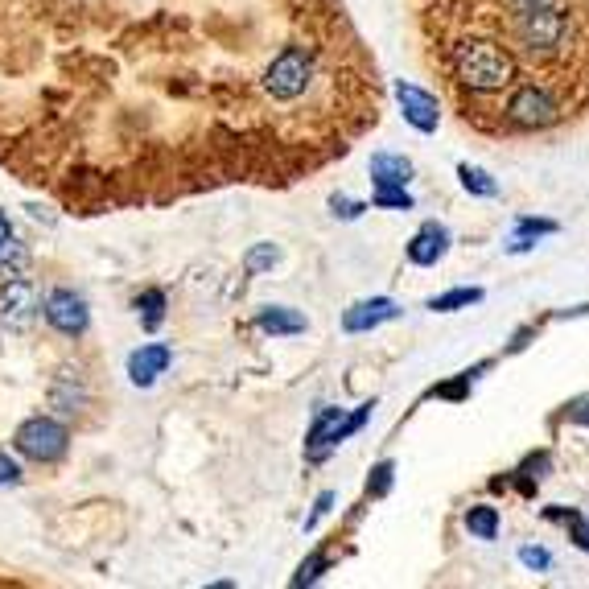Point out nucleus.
<instances>
[{
  "instance_id": "obj_20",
  "label": "nucleus",
  "mask_w": 589,
  "mask_h": 589,
  "mask_svg": "<svg viewBox=\"0 0 589 589\" xmlns=\"http://www.w3.org/2000/svg\"><path fill=\"white\" fill-rule=\"evenodd\" d=\"M375 206H384V211H412V194L404 186H375Z\"/></svg>"
},
{
  "instance_id": "obj_27",
  "label": "nucleus",
  "mask_w": 589,
  "mask_h": 589,
  "mask_svg": "<svg viewBox=\"0 0 589 589\" xmlns=\"http://www.w3.org/2000/svg\"><path fill=\"white\" fill-rule=\"evenodd\" d=\"M552 231H557V223H548V219H519L515 223V235H552Z\"/></svg>"
},
{
  "instance_id": "obj_21",
  "label": "nucleus",
  "mask_w": 589,
  "mask_h": 589,
  "mask_svg": "<svg viewBox=\"0 0 589 589\" xmlns=\"http://www.w3.org/2000/svg\"><path fill=\"white\" fill-rule=\"evenodd\" d=\"M248 272H268V268H276L281 264V248H272V244H256L252 252H248Z\"/></svg>"
},
{
  "instance_id": "obj_30",
  "label": "nucleus",
  "mask_w": 589,
  "mask_h": 589,
  "mask_svg": "<svg viewBox=\"0 0 589 589\" xmlns=\"http://www.w3.org/2000/svg\"><path fill=\"white\" fill-rule=\"evenodd\" d=\"M573 421H581V425H589V404H581V408L573 412Z\"/></svg>"
},
{
  "instance_id": "obj_7",
  "label": "nucleus",
  "mask_w": 589,
  "mask_h": 589,
  "mask_svg": "<svg viewBox=\"0 0 589 589\" xmlns=\"http://www.w3.org/2000/svg\"><path fill=\"white\" fill-rule=\"evenodd\" d=\"M42 309V297L25 276H5V289H0V318L13 330H25Z\"/></svg>"
},
{
  "instance_id": "obj_13",
  "label": "nucleus",
  "mask_w": 589,
  "mask_h": 589,
  "mask_svg": "<svg viewBox=\"0 0 589 589\" xmlns=\"http://www.w3.org/2000/svg\"><path fill=\"white\" fill-rule=\"evenodd\" d=\"M371 182L375 186H408L412 182V161L400 153H375L371 157Z\"/></svg>"
},
{
  "instance_id": "obj_28",
  "label": "nucleus",
  "mask_w": 589,
  "mask_h": 589,
  "mask_svg": "<svg viewBox=\"0 0 589 589\" xmlns=\"http://www.w3.org/2000/svg\"><path fill=\"white\" fill-rule=\"evenodd\" d=\"M330 507H334V495H330V491H326V495H318V503H314V515L305 519V528H318V519H322Z\"/></svg>"
},
{
  "instance_id": "obj_12",
  "label": "nucleus",
  "mask_w": 589,
  "mask_h": 589,
  "mask_svg": "<svg viewBox=\"0 0 589 589\" xmlns=\"http://www.w3.org/2000/svg\"><path fill=\"white\" fill-rule=\"evenodd\" d=\"M445 252H449V231L441 223H425L417 235H412V244H408V260L421 264V268L437 264Z\"/></svg>"
},
{
  "instance_id": "obj_25",
  "label": "nucleus",
  "mask_w": 589,
  "mask_h": 589,
  "mask_svg": "<svg viewBox=\"0 0 589 589\" xmlns=\"http://www.w3.org/2000/svg\"><path fill=\"white\" fill-rule=\"evenodd\" d=\"M17 482H21L17 458H9V449H0V487H17Z\"/></svg>"
},
{
  "instance_id": "obj_9",
  "label": "nucleus",
  "mask_w": 589,
  "mask_h": 589,
  "mask_svg": "<svg viewBox=\"0 0 589 589\" xmlns=\"http://www.w3.org/2000/svg\"><path fill=\"white\" fill-rule=\"evenodd\" d=\"M396 99H400V108H404V120L417 128V132H437V99L421 87H412V83H396Z\"/></svg>"
},
{
  "instance_id": "obj_4",
  "label": "nucleus",
  "mask_w": 589,
  "mask_h": 589,
  "mask_svg": "<svg viewBox=\"0 0 589 589\" xmlns=\"http://www.w3.org/2000/svg\"><path fill=\"white\" fill-rule=\"evenodd\" d=\"M309 79H314V54H309L305 46H285L281 54L272 58L268 71H264V91L272 99L289 103V99L305 95Z\"/></svg>"
},
{
  "instance_id": "obj_2",
  "label": "nucleus",
  "mask_w": 589,
  "mask_h": 589,
  "mask_svg": "<svg viewBox=\"0 0 589 589\" xmlns=\"http://www.w3.org/2000/svg\"><path fill=\"white\" fill-rule=\"evenodd\" d=\"M565 33H569L565 9L548 5V0H540V5H519V13H515V38H519V46H524L528 54H552V50H561Z\"/></svg>"
},
{
  "instance_id": "obj_11",
  "label": "nucleus",
  "mask_w": 589,
  "mask_h": 589,
  "mask_svg": "<svg viewBox=\"0 0 589 589\" xmlns=\"http://www.w3.org/2000/svg\"><path fill=\"white\" fill-rule=\"evenodd\" d=\"M338 421H342V408H322L314 425H309V437H305V458L309 462H326L330 449H338L334 433H338Z\"/></svg>"
},
{
  "instance_id": "obj_22",
  "label": "nucleus",
  "mask_w": 589,
  "mask_h": 589,
  "mask_svg": "<svg viewBox=\"0 0 589 589\" xmlns=\"http://www.w3.org/2000/svg\"><path fill=\"white\" fill-rule=\"evenodd\" d=\"M519 565L532 569V573H548L552 557H548V548H540V544H524V548H519Z\"/></svg>"
},
{
  "instance_id": "obj_1",
  "label": "nucleus",
  "mask_w": 589,
  "mask_h": 589,
  "mask_svg": "<svg viewBox=\"0 0 589 589\" xmlns=\"http://www.w3.org/2000/svg\"><path fill=\"white\" fill-rule=\"evenodd\" d=\"M449 62H454V75L474 91H503L515 79V58L499 42H487V38L458 42L449 50Z\"/></svg>"
},
{
  "instance_id": "obj_3",
  "label": "nucleus",
  "mask_w": 589,
  "mask_h": 589,
  "mask_svg": "<svg viewBox=\"0 0 589 589\" xmlns=\"http://www.w3.org/2000/svg\"><path fill=\"white\" fill-rule=\"evenodd\" d=\"M13 449L21 458H29V462L50 466V462H58L66 454V449H71V433H66V425L54 421V417H29L13 433Z\"/></svg>"
},
{
  "instance_id": "obj_19",
  "label": "nucleus",
  "mask_w": 589,
  "mask_h": 589,
  "mask_svg": "<svg viewBox=\"0 0 589 589\" xmlns=\"http://www.w3.org/2000/svg\"><path fill=\"white\" fill-rule=\"evenodd\" d=\"M25 268H29V252L21 248V244H0V276H25Z\"/></svg>"
},
{
  "instance_id": "obj_15",
  "label": "nucleus",
  "mask_w": 589,
  "mask_h": 589,
  "mask_svg": "<svg viewBox=\"0 0 589 589\" xmlns=\"http://www.w3.org/2000/svg\"><path fill=\"white\" fill-rule=\"evenodd\" d=\"M466 528H470V536H478V540H495L499 536V511L495 507H470L466 511Z\"/></svg>"
},
{
  "instance_id": "obj_16",
  "label": "nucleus",
  "mask_w": 589,
  "mask_h": 589,
  "mask_svg": "<svg viewBox=\"0 0 589 589\" xmlns=\"http://www.w3.org/2000/svg\"><path fill=\"white\" fill-rule=\"evenodd\" d=\"M165 293L161 289H145L141 297H136V314H141V322H145V330H157L161 322H165Z\"/></svg>"
},
{
  "instance_id": "obj_29",
  "label": "nucleus",
  "mask_w": 589,
  "mask_h": 589,
  "mask_svg": "<svg viewBox=\"0 0 589 589\" xmlns=\"http://www.w3.org/2000/svg\"><path fill=\"white\" fill-rule=\"evenodd\" d=\"M9 239H13V223H9L5 211H0V244H9Z\"/></svg>"
},
{
  "instance_id": "obj_32",
  "label": "nucleus",
  "mask_w": 589,
  "mask_h": 589,
  "mask_svg": "<svg viewBox=\"0 0 589 589\" xmlns=\"http://www.w3.org/2000/svg\"><path fill=\"white\" fill-rule=\"evenodd\" d=\"M585 532H589V519H585Z\"/></svg>"
},
{
  "instance_id": "obj_23",
  "label": "nucleus",
  "mask_w": 589,
  "mask_h": 589,
  "mask_svg": "<svg viewBox=\"0 0 589 589\" xmlns=\"http://www.w3.org/2000/svg\"><path fill=\"white\" fill-rule=\"evenodd\" d=\"M330 561H326V552H314V557H309L301 569H297V577H293V585H314L318 577H322V569H326Z\"/></svg>"
},
{
  "instance_id": "obj_26",
  "label": "nucleus",
  "mask_w": 589,
  "mask_h": 589,
  "mask_svg": "<svg viewBox=\"0 0 589 589\" xmlns=\"http://www.w3.org/2000/svg\"><path fill=\"white\" fill-rule=\"evenodd\" d=\"M330 211H334L338 219H359L367 206H363V202H351V198H342V194H334V198H330Z\"/></svg>"
},
{
  "instance_id": "obj_8",
  "label": "nucleus",
  "mask_w": 589,
  "mask_h": 589,
  "mask_svg": "<svg viewBox=\"0 0 589 589\" xmlns=\"http://www.w3.org/2000/svg\"><path fill=\"white\" fill-rule=\"evenodd\" d=\"M173 363V351L165 342H145L141 351H132L128 355V379L136 388H153L157 384V375H165Z\"/></svg>"
},
{
  "instance_id": "obj_24",
  "label": "nucleus",
  "mask_w": 589,
  "mask_h": 589,
  "mask_svg": "<svg viewBox=\"0 0 589 589\" xmlns=\"http://www.w3.org/2000/svg\"><path fill=\"white\" fill-rule=\"evenodd\" d=\"M392 470H396L392 462H379V466L371 470V482H367V491H371L375 499H379V495H388V491H392Z\"/></svg>"
},
{
  "instance_id": "obj_14",
  "label": "nucleus",
  "mask_w": 589,
  "mask_h": 589,
  "mask_svg": "<svg viewBox=\"0 0 589 589\" xmlns=\"http://www.w3.org/2000/svg\"><path fill=\"white\" fill-rule=\"evenodd\" d=\"M256 326L264 330V334H301L305 330V318L297 314V309H285V305H268V309H260L256 314Z\"/></svg>"
},
{
  "instance_id": "obj_6",
  "label": "nucleus",
  "mask_w": 589,
  "mask_h": 589,
  "mask_svg": "<svg viewBox=\"0 0 589 589\" xmlns=\"http://www.w3.org/2000/svg\"><path fill=\"white\" fill-rule=\"evenodd\" d=\"M507 120L519 124V128H548L552 120H557V103H552V95L536 83L519 87L507 103Z\"/></svg>"
},
{
  "instance_id": "obj_31",
  "label": "nucleus",
  "mask_w": 589,
  "mask_h": 589,
  "mask_svg": "<svg viewBox=\"0 0 589 589\" xmlns=\"http://www.w3.org/2000/svg\"><path fill=\"white\" fill-rule=\"evenodd\" d=\"M515 5H540V0H515Z\"/></svg>"
},
{
  "instance_id": "obj_18",
  "label": "nucleus",
  "mask_w": 589,
  "mask_h": 589,
  "mask_svg": "<svg viewBox=\"0 0 589 589\" xmlns=\"http://www.w3.org/2000/svg\"><path fill=\"white\" fill-rule=\"evenodd\" d=\"M458 178H462V186H466L470 194H478V198H495V194H499V186L491 182V173L478 169V165H462Z\"/></svg>"
},
{
  "instance_id": "obj_5",
  "label": "nucleus",
  "mask_w": 589,
  "mask_h": 589,
  "mask_svg": "<svg viewBox=\"0 0 589 589\" xmlns=\"http://www.w3.org/2000/svg\"><path fill=\"white\" fill-rule=\"evenodd\" d=\"M42 314H46V322H50L58 334H66V338H79V334H87V326H91L87 297L75 293V289H54V293L42 301Z\"/></svg>"
},
{
  "instance_id": "obj_17",
  "label": "nucleus",
  "mask_w": 589,
  "mask_h": 589,
  "mask_svg": "<svg viewBox=\"0 0 589 589\" xmlns=\"http://www.w3.org/2000/svg\"><path fill=\"white\" fill-rule=\"evenodd\" d=\"M482 301V289H454V293H441L429 301L433 314H454V309H466V305H478Z\"/></svg>"
},
{
  "instance_id": "obj_10",
  "label": "nucleus",
  "mask_w": 589,
  "mask_h": 589,
  "mask_svg": "<svg viewBox=\"0 0 589 589\" xmlns=\"http://www.w3.org/2000/svg\"><path fill=\"white\" fill-rule=\"evenodd\" d=\"M392 318H400V305L392 297H371V301H359V305L346 309L342 326H346V334H367V330L384 326Z\"/></svg>"
}]
</instances>
